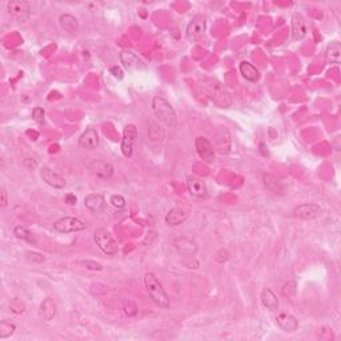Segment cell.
Returning a JSON list of instances; mask_svg holds the SVG:
<instances>
[{"label":"cell","instance_id":"16","mask_svg":"<svg viewBox=\"0 0 341 341\" xmlns=\"http://www.w3.org/2000/svg\"><path fill=\"white\" fill-rule=\"evenodd\" d=\"M276 324L284 332H295L299 327V321L292 315L286 314V312H281L276 316Z\"/></svg>","mask_w":341,"mask_h":341},{"label":"cell","instance_id":"32","mask_svg":"<svg viewBox=\"0 0 341 341\" xmlns=\"http://www.w3.org/2000/svg\"><path fill=\"white\" fill-rule=\"evenodd\" d=\"M44 115H45L44 109H43V108H40V107L34 108V111H32V116H34V119H35L38 123L44 122Z\"/></svg>","mask_w":341,"mask_h":341},{"label":"cell","instance_id":"19","mask_svg":"<svg viewBox=\"0 0 341 341\" xmlns=\"http://www.w3.org/2000/svg\"><path fill=\"white\" fill-rule=\"evenodd\" d=\"M188 219V212L183 208H172L165 216V223L168 225H180Z\"/></svg>","mask_w":341,"mask_h":341},{"label":"cell","instance_id":"13","mask_svg":"<svg viewBox=\"0 0 341 341\" xmlns=\"http://www.w3.org/2000/svg\"><path fill=\"white\" fill-rule=\"evenodd\" d=\"M79 146L83 150H96L99 147V135L96 132V129H86L80 135V137H79Z\"/></svg>","mask_w":341,"mask_h":341},{"label":"cell","instance_id":"26","mask_svg":"<svg viewBox=\"0 0 341 341\" xmlns=\"http://www.w3.org/2000/svg\"><path fill=\"white\" fill-rule=\"evenodd\" d=\"M14 235L18 237V239H20V240H25V241H28V243H34V239H32L31 232H30L25 226H21V225L15 226Z\"/></svg>","mask_w":341,"mask_h":341},{"label":"cell","instance_id":"35","mask_svg":"<svg viewBox=\"0 0 341 341\" xmlns=\"http://www.w3.org/2000/svg\"><path fill=\"white\" fill-rule=\"evenodd\" d=\"M111 73H113V76H116V77H120V79H122L123 77V72H122V70H120V68H119V67H112L111 68Z\"/></svg>","mask_w":341,"mask_h":341},{"label":"cell","instance_id":"18","mask_svg":"<svg viewBox=\"0 0 341 341\" xmlns=\"http://www.w3.org/2000/svg\"><path fill=\"white\" fill-rule=\"evenodd\" d=\"M306 24L304 18L300 14H295L292 16V35L296 40H303L306 36Z\"/></svg>","mask_w":341,"mask_h":341},{"label":"cell","instance_id":"15","mask_svg":"<svg viewBox=\"0 0 341 341\" xmlns=\"http://www.w3.org/2000/svg\"><path fill=\"white\" fill-rule=\"evenodd\" d=\"M84 204L92 213H100L105 207V198L101 193H90L84 198Z\"/></svg>","mask_w":341,"mask_h":341},{"label":"cell","instance_id":"1","mask_svg":"<svg viewBox=\"0 0 341 341\" xmlns=\"http://www.w3.org/2000/svg\"><path fill=\"white\" fill-rule=\"evenodd\" d=\"M144 286H146L147 292L152 299V301L159 308H168L169 306V299H168L167 293L164 291L161 282L157 280V277L153 275L152 272H148L144 276Z\"/></svg>","mask_w":341,"mask_h":341},{"label":"cell","instance_id":"4","mask_svg":"<svg viewBox=\"0 0 341 341\" xmlns=\"http://www.w3.org/2000/svg\"><path fill=\"white\" fill-rule=\"evenodd\" d=\"M8 14L11 18L15 19L19 23H24L31 16V6L27 2H21V0H11L7 3Z\"/></svg>","mask_w":341,"mask_h":341},{"label":"cell","instance_id":"24","mask_svg":"<svg viewBox=\"0 0 341 341\" xmlns=\"http://www.w3.org/2000/svg\"><path fill=\"white\" fill-rule=\"evenodd\" d=\"M120 60H122V63L128 70H131V68H139L140 64H143L141 60H139V58L133 52H131V51H124V52L120 53Z\"/></svg>","mask_w":341,"mask_h":341},{"label":"cell","instance_id":"31","mask_svg":"<svg viewBox=\"0 0 341 341\" xmlns=\"http://www.w3.org/2000/svg\"><path fill=\"white\" fill-rule=\"evenodd\" d=\"M295 292H296V284H295V281H288L286 286L282 287V295L284 296L291 297L295 295Z\"/></svg>","mask_w":341,"mask_h":341},{"label":"cell","instance_id":"6","mask_svg":"<svg viewBox=\"0 0 341 341\" xmlns=\"http://www.w3.org/2000/svg\"><path fill=\"white\" fill-rule=\"evenodd\" d=\"M207 28V18L204 15H196L187 25V39L189 42H197L203 38Z\"/></svg>","mask_w":341,"mask_h":341},{"label":"cell","instance_id":"7","mask_svg":"<svg viewBox=\"0 0 341 341\" xmlns=\"http://www.w3.org/2000/svg\"><path fill=\"white\" fill-rule=\"evenodd\" d=\"M87 169L90 170L91 175H94L95 178L101 179V180H107L111 179L113 175V165L105 160H92L87 165Z\"/></svg>","mask_w":341,"mask_h":341},{"label":"cell","instance_id":"22","mask_svg":"<svg viewBox=\"0 0 341 341\" xmlns=\"http://www.w3.org/2000/svg\"><path fill=\"white\" fill-rule=\"evenodd\" d=\"M340 56H341V45L337 40H334V42H332L331 44L328 45L327 53H325L327 63L338 64L340 63Z\"/></svg>","mask_w":341,"mask_h":341},{"label":"cell","instance_id":"27","mask_svg":"<svg viewBox=\"0 0 341 341\" xmlns=\"http://www.w3.org/2000/svg\"><path fill=\"white\" fill-rule=\"evenodd\" d=\"M15 325L11 323H7V321H3V323L0 324V338L4 340V338H8L10 336H12L15 332Z\"/></svg>","mask_w":341,"mask_h":341},{"label":"cell","instance_id":"25","mask_svg":"<svg viewBox=\"0 0 341 341\" xmlns=\"http://www.w3.org/2000/svg\"><path fill=\"white\" fill-rule=\"evenodd\" d=\"M60 25L62 28H64L66 31L68 32H73L76 31L77 27H79V23H77V19L75 16L70 14H64L60 16Z\"/></svg>","mask_w":341,"mask_h":341},{"label":"cell","instance_id":"14","mask_svg":"<svg viewBox=\"0 0 341 341\" xmlns=\"http://www.w3.org/2000/svg\"><path fill=\"white\" fill-rule=\"evenodd\" d=\"M209 95H211V99L215 101L216 104L221 108L230 107L231 103H232L230 94H228V92H226V91L224 90L221 86H220V84L211 86V92H209Z\"/></svg>","mask_w":341,"mask_h":341},{"label":"cell","instance_id":"34","mask_svg":"<svg viewBox=\"0 0 341 341\" xmlns=\"http://www.w3.org/2000/svg\"><path fill=\"white\" fill-rule=\"evenodd\" d=\"M77 202V197L73 193H68V195H66V203L68 204V206H75Z\"/></svg>","mask_w":341,"mask_h":341},{"label":"cell","instance_id":"2","mask_svg":"<svg viewBox=\"0 0 341 341\" xmlns=\"http://www.w3.org/2000/svg\"><path fill=\"white\" fill-rule=\"evenodd\" d=\"M152 109L153 113L159 118L164 124H167L168 127H176L178 126V116L175 112L174 107L170 105L169 101L165 98L157 95L152 99Z\"/></svg>","mask_w":341,"mask_h":341},{"label":"cell","instance_id":"23","mask_svg":"<svg viewBox=\"0 0 341 341\" xmlns=\"http://www.w3.org/2000/svg\"><path fill=\"white\" fill-rule=\"evenodd\" d=\"M40 314H42L43 319L47 321L52 320L53 317H55L56 315V303L53 301L52 299H49V297H47V299H44V301L42 303V305H40Z\"/></svg>","mask_w":341,"mask_h":341},{"label":"cell","instance_id":"28","mask_svg":"<svg viewBox=\"0 0 341 341\" xmlns=\"http://www.w3.org/2000/svg\"><path fill=\"white\" fill-rule=\"evenodd\" d=\"M10 309L11 312H14L15 315H20L24 312L25 309V304L19 299H14L10 303Z\"/></svg>","mask_w":341,"mask_h":341},{"label":"cell","instance_id":"33","mask_svg":"<svg viewBox=\"0 0 341 341\" xmlns=\"http://www.w3.org/2000/svg\"><path fill=\"white\" fill-rule=\"evenodd\" d=\"M264 183H265V187L268 189L272 188V184H275V187L277 188L278 187V180L275 178V176H272V175H264Z\"/></svg>","mask_w":341,"mask_h":341},{"label":"cell","instance_id":"36","mask_svg":"<svg viewBox=\"0 0 341 341\" xmlns=\"http://www.w3.org/2000/svg\"><path fill=\"white\" fill-rule=\"evenodd\" d=\"M6 206H7V192H6V189H3L2 191V207Z\"/></svg>","mask_w":341,"mask_h":341},{"label":"cell","instance_id":"21","mask_svg":"<svg viewBox=\"0 0 341 341\" xmlns=\"http://www.w3.org/2000/svg\"><path fill=\"white\" fill-rule=\"evenodd\" d=\"M240 72L241 75H243V77L245 79V80L248 81H259L260 80V71L256 68V67L253 66V64H251L249 62H241L240 63Z\"/></svg>","mask_w":341,"mask_h":341},{"label":"cell","instance_id":"11","mask_svg":"<svg viewBox=\"0 0 341 341\" xmlns=\"http://www.w3.org/2000/svg\"><path fill=\"white\" fill-rule=\"evenodd\" d=\"M174 245L176 248V251L180 254H183V256H195L198 249L195 240L188 239V237H178V239H175Z\"/></svg>","mask_w":341,"mask_h":341},{"label":"cell","instance_id":"10","mask_svg":"<svg viewBox=\"0 0 341 341\" xmlns=\"http://www.w3.org/2000/svg\"><path fill=\"white\" fill-rule=\"evenodd\" d=\"M323 211L317 204H312V203H306V204H301L295 209V216L304 220H315L317 217H320Z\"/></svg>","mask_w":341,"mask_h":341},{"label":"cell","instance_id":"5","mask_svg":"<svg viewBox=\"0 0 341 341\" xmlns=\"http://www.w3.org/2000/svg\"><path fill=\"white\" fill-rule=\"evenodd\" d=\"M58 232L60 234H71V232H80L87 228V224L84 223L83 220L77 219V217H72V216H67V217H62L53 224Z\"/></svg>","mask_w":341,"mask_h":341},{"label":"cell","instance_id":"3","mask_svg":"<svg viewBox=\"0 0 341 341\" xmlns=\"http://www.w3.org/2000/svg\"><path fill=\"white\" fill-rule=\"evenodd\" d=\"M94 240L96 243V245L99 247V249L101 252H104L105 254L113 256V254L118 253V243H116L115 239L112 237V235L107 230L100 228V230L95 231Z\"/></svg>","mask_w":341,"mask_h":341},{"label":"cell","instance_id":"12","mask_svg":"<svg viewBox=\"0 0 341 341\" xmlns=\"http://www.w3.org/2000/svg\"><path fill=\"white\" fill-rule=\"evenodd\" d=\"M40 176H42L43 180H44L49 187H52V188L62 189L66 187V180H64L59 174L53 172L51 168L43 167L42 170H40Z\"/></svg>","mask_w":341,"mask_h":341},{"label":"cell","instance_id":"9","mask_svg":"<svg viewBox=\"0 0 341 341\" xmlns=\"http://www.w3.org/2000/svg\"><path fill=\"white\" fill-rule=\"evenodd\" d=\"M195 148L196 152L203 160L207 161V163H213L215 161V150H213L212 144L206 137H197L195 140Z\"/></svg>","mask_w":341,"mask_h":341},{"label":"cell","instance_id":"29","mask_svg":"<svg viewBox=\"0 0 341 341\" xmlns=\"http://www.w3.org/2000/svg\"><path fill=\"white\" fill-rule=\"evenodd\" d=\"M109 203L116 209H123L126 207V198L123 197L122 195H112L111 198H109Z\"/></svg>","mask_w":341,"mask_h":341},{"label":"cell","instance_id":"17","mask_svg":"<svg viewBox=\"0 0 341 341\" xmlns=\"http://www.w3.org/2000/svg\"><path fill=\"white\" fill-rule=\"evenodd\" d=\"M187 187H188L189 193L195 197L203 198L207 197V195H208V188H207L206 183L197 178H188Z\"/></svg>","mask_w":341,"mask_h":341},{"label":"cell","instance_id":"20","mask_svg":"<svg viewBox=\"0 0 341 341\" xmlns=\"http://www.w3.org/2000/svg\"><path fill=\"white\" fill-rule=\"evenodd\" d=\"M260 299H261V303H263V305H264L268 310H271V312L278 309L277 296H276L275 293H273V291H272V289L263 288V291H261Z\"/></svg>","mask_w":341,"mask_h":341},{"label":"cell","instance_id":"30","mask_svg":"<svg viewBox=\"0 0 341 341\" xmlns=\"http://www.w3.org/2000/svg\"><path fill=\"white\" fill-rule=\"evenodd\" d=\"M77 264L83 265L84 268L92 269V271H101V269H103V267H101V264H99V263H96V261L81 260V261H77Z\"/></svg>","mask_w":341,"mask_h":341},{"label":"cell","instance_id":"8","mask_svg":"<svg viewBox=\"0 0 341 341\" xmlns=\"http://www.w3.org/2000/svg\"><path fill=\"white\" fill-rule=\"evenodd\" d=\"M137 139V128L135 124H128L124 128L122 140V152L126 157H131L133 153V146Z\"/></svg>","mask_w":341,"mask_h":341}]
</instances>
